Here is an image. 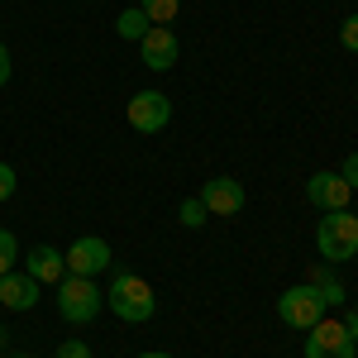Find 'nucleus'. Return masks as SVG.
Listing matches in <instances>:
<instances>
[{"mask_svg":"<svg viewBox=\"0 0 358 358\" xmlns=\"http://www.w3.org/2000/svg\"><path fill=\"white\" fill-rule=\"evenodd\" d=\"M306 358H358V344L349 339L344 320H315L306 330Z\"/></svg>","mask_w":358,"mask_h":358,"instance_id":"5","label":"nucleus"},{"mask_svg":"<svg viewBox=\"0 0 358 358\" xmlns=\"http://www.w3.org/2000/svg\"><path fill=\"white\" fill-rule=\"evenodd\" d=\"M15 258H20V239H15L10 229H0V273H10Z\"/></svg>","mask_w":358,"mask_h":358,"instance_id":"17","label":"nucleus"},{"mask_svg":"<svg viewBox=\"0 0 358 358\" xmlns=\"http://www.w3.org/2000/svg\"><path fill=\"white\" fill-rule=\"evenodd\" d=\"M138 53H143V62L153 67V72H172L177 67V53H182V43H177V34L167 24H153L143 38H138Z\"/></svg>","mask_w":358,"mask_h":358,"instance_id":"10","label":"nucleus"},{"mask_svg":"<svg viewBox=\"0 0 358 358\" xmlns=\"http://www.w3.org/2000/svg\"><path fill=\"white\" fill-rule=\"evenodd\" d=\"M177 215H182V224H187V229H201V224L210 220V210H206V201H201V196H187Z\"/></svg>","mask_w":358,"mask_h":358,"instance_id":"16","label":"nucleus"},{"mask_svg":"<svg viewBox=\"0 0 358 358\" xmlns=\"http://www.w3.org/2000/svg\"><path fill=\"white\" fill-rule=\"evenodd\" d=\"M277 315H282V325H292V330H310L315 320H325V306H320V292L301 282V287H287L282 296H277Z\"/></svg>","mask_w":358,"mask_h":358,"instance_id":"4","label":"nucleus"},{"mask_svg":"<svg viewBox=\"0 0 358 358\" xmlns=\"http://www.w3.org/2000/svg\"><path fill=\"white\" fill-rule=\"evenodd\" d=\"M24 273L34 277L38 287H43V282H53V287H57V282L67 277V258H62L53 244H34V248H29V258H24Z\"/></svg>","mask_w":358,"mask_h":358,"instance_id":"11","label":"nucleus"},{"mask_svg":"<svg viewBox=\"0 0 358 358\" xmlns=\"http://www.w3.org/2000/svg\"><path fill=\"white\" fill-rule=\"evenodd\" d=\"M5 344H10V330H5V325H0V354H5Z\"/></svg>","mask_w":358,"mask_h":358,"instance_id":"24","label":"nucleus"},{"mask_svg":"<svg viewBox=\"0 0 358 358\" xmlns=\"http://www.w3.org/2000/svg\"><path fill=\"white\" fill-rule=\"evenodd\" d=\"M101 306H106V292H101L91 277L67 273L57 282V315H62L67 325H91V320L101 315Z\"/></svg>","mask_w":358,"mask_h":358,"instance_id":"2","label":"nucleus"},{"mask_svg":"<svg viewBox=\"0 0 358 358\" xmlns=\"http://www.w3.org/2000/svg\"><path fill=\"white\" fill-rule=\"evenodd\" d=\"M115 29H120V38H129V43H138V38H143V34H148V15H143V10H124V15H120V20H115Z\"/></svg>","mask_w":358,"mask_h":358,"instance_id":"14","label":"nucleus"},{"mask_svg":"<svg viewBox=\"0 0 358 358\" xmlns=\"http://www.w3.org/2000/svg\"><path fill=\"white\" fill-rule=\"evenodd\" d=\"M306 282L320 292V306H325V310H330V306H344V287L330 277V263H325V268H310V277H306Z\"/></svg>","mask_w":358,"mask_h":358,"instance_id":"13","label":"nucleus"},{"mask_svg":"<svg viewBox=\"0 0 358 358\" xmlns=\"http://www.w3.org/2000/svg\"><path fill=\"white\" fill-rule=\"evenodd\" d=\"M354 215H358V201H354Z\"/></svg>","mask_w":358,"mask_h":358,"instance_id":"26","label":"nucleus"},{"mask_svg":"<svg viewBox=\"0 0 358 358\" xmlns=\"http://www.w3.org/2000/svg\"><path fill=\"white\" fill-rule=\"evenodd\" d=\"M344 330H349V339L358 344V310H349V315H344Z\"/></svg>","mask_w":358,"mask_h":358,"instance_id":"23","label":"nucleus"},{"mask_svg":"<svg viewBox=\"0 0 358 358\" xmlns=\"http://www.w3.org/2000/svg\"><path fill=\"white\" fill-rule=\"evenodd\" d=\"M106 306H110L124 325H143V320H153L158 296H153V287H148L138 273H115L110 292H106Z\"/></svg>","mask_w":358,"mask_h":358,"instance_id":"1","label":"nucleus"},{"mask_svg":"<svg viewBox=\"0 0 358 358\" xmlns=\"http://www.w3.org/2000/svg\"><path fill=\"white\" fill-rule=\"evenodd\" d=\"M124 115H129V124H134L138 134H158L172 120V101H167L163 91H138V96H129Z\"/></svg>","mask_w":358,"mask_h":358,"instance_id":"7","label":"nucleus"},{"mask_svg":"<svg viewBox=\"0 0 358 358\" xmlns=\"http://www.w3.org/2000/svg\"><path fill=\"white\" fill-rule=\"evenodd\" d=\"M15 187H20L15 167H10V163H0V201H10V196H15Z\"/></svg>","mask_w":358,"mask_h":358,"instance_id":"19","label":"nucleus"},{"mask_svg":"<svg viewBox=\"0 0 358 358\" xmlns=\"http://www.w3.org/2000/svg\"><path fill=\"white\" fill-rule=\"evenodd\" d=\"M201 201H206V210L210 215H220V220H229V215H239L244 210V182H234V177H210L206 187H201Z\"/></svg>","mask_w":358,"mask_h":358,"instance_id":"9","label":"nucleus"},{"mask_svg":"<svg viewBox=\"0 0 358 358\" xmlns=\"http://www.w3.org/2000/svg\"><path fill=\"white\" fill-rule=\"evenodd\" d=\"M306 201L315 206V210H349V201H354V187L339 177V172H310L306 177Z\"/></svg>","mask_w":358,"mask_h":358,"instance_id":"8","label":"nucleus"},{"mask_svg":"<svg viewBox=\"0 0 358 358\" xmlns=\"http://www.w3.org/2000/svg\"><path fill=\"white\" fill-rule=\"evenodd\" d=\"M138 358H172V354H138Z\"/></svg>","mask_w":358,"mask_h":358,"instance_id":"25","label":"nucleus"},{"mask_svg":"<svg viewBox=\"0 0 358 358\" xmlns=\"http://www.w3.org/2000/svg\"><path fill=\"white\" fill-rule=\"evenodd\" d=\"M339 43H344V53H358V15H349V20H344V29H339Z\"/></svg>","mask_w":358,"mask_h":358,"instance_id":"18","label":"nucleus"},{"mask_svg":"<svg viewBox=\"0 0 358 358\" xmlns=\"http://www.w3.org/2000/svg\"><path fill=\"white\" fill-rule=\"evenodd\" d=\"M10 72H15V67H10V48H5V43H0V86L10 82Z\"/></svg>","mask_w":358,"mask_h":358,"instance_id":"22","label":"nucleus"},{"mask_svg":"<svg viewBox=\"0 0 358 358\" xmlns=\"http://www.w3.org/2000/svg\"><path fill=\"white\" fill-rule=\"evenodd\" d=\"M0 306L5 310H34L38 306V282L29 273H0Z\"/></svg>","mask_w":358,"mask_h":358,"instance_id":"12","label":"nucleus"},{"mask_svg":"<svg viewBox=\"0 0 358 358\" xmlns=\"http://www.w3.org/2000/svg\"><path fill=\"white\" fill-rule=\"evenodd\" d=\"M57 358H91V349H86L82 339H67V344L57 349Z\"/></svg>","mask_w":358,"mask_h":358,"instance_id":"20","label":"nucleus"},{"mask_svg":"<svg viewBox=\"0 0 358 358\" xmlns=\"http://www.w3.org/2000/svg\"><path fill=\"white\" fill-rule=\"evenodd\" d=\"M339 177H344V182H349V187L358 192V153H349V158H344V167H339Z\"/></svg>","mask_w":358,"mask_h":358,"instance_id":"21","label":"nucleus"},{"mask_svg":"<svg viewBox=\"0 0 358 358\" xmlns=\"http://www.w3.org/2000/svg\"><path fill=\"white\" fill-rule=\"evenodd\" d=\"M138 10L148 15V24H172L177 10H182V0H138Z\"/></svg>","mask_w":358,"mask_h":358,"instance_id":"15","label":"nucleus"},{"mask_svg":"<svg viewBox=\"0 0 358 358\" xmlns=\"http://www.w3.org/2000/svg\"><path fill=\"white\" fill-rule=\"evenodd\" d=\"M62 258H67V273H77V277H96V273H106V268L115 263L110 244H106L101 234H82V239H72V248H67Z\"/></svg>","mask_w":358,"mask_h":358,"instance_id":"6","label":"nucleus"},{"mask_svg":"<svg viewBox=\"0 0 358 358\" xmlns=\"http://www.w3.org/2000/svg\"><path fill=\"white\" fill-rule=\"evenodd\" d=\"M315 248L325 263H344V258H358V215L354 210H330L320 229H315Z\"/></svg>","mask_w":358,"mask_h":358,"instance_id":"3","label":"nucleus"}]
</instances>
